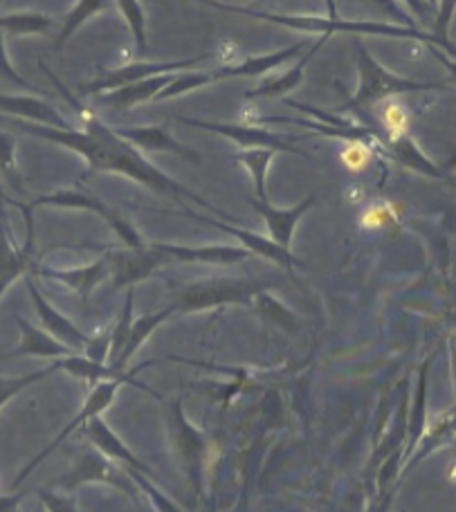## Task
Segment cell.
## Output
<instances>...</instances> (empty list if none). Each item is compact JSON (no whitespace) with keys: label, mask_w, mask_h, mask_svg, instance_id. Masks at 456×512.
<instances>
[{"label":"cell","mask_w":456,"mask_h":512,"mask_svg":"<svg viewBox=\"0 0 456 512\" xmlns=\"http://www.w3.org/2000/svg\"><path fill=\"white\" fill-rule=\"evenodd\" d=\"M84 124H86V131H70V128L61 131V128L39 126V124L16 120V126L23 128L25 133L39 135L43 140L59 142L63 146H70V149L79 151L88 160L90 169L93 171L129 173L131 178L144 182V185H151L160 191H171V194L189 196L194 198L196 203L209 207L203 198H198L196 194H189L187 189H182L180 185H176V182H171L167 176H162L160 171H155L151 164L140 160L131 146H126L122 137L99 122L93 113L86 117Z\"/></svg>","instance_id":"1"},{"label":"cell","mask_w":456,"mask_h":512,"mask_svg":"<svg viewBox=\"0 0 456 512\" xmlns=\"http://www.w3.org/2000/svg\"><path fill=\"white\" fill-rule=\"evenodd\" d=\"M360 57V90L355 95V104H364V102H376V99L389 97V95H398V93H412V90H430V88H439L436 84H418V81H409L403 77H396L387 72L380 63L371 57V54L360 48L358 50Z\"/></svg>","instance_id":"2"},{"label":"cell","mask_w":456,"mask_h":512,"mask_svg":"<svg viewBox=\"0 0 456 512\" xmlns=\"http://www.w3.org/2000/svg\"><path fill=\"white\" fill-rule=\"evenodd\" d=\"M268 21L293 25L297 30H322V32H369V34H391V36H412V39L427 41L430 45H439L432 34H425L416 27H396V25H378V23H344V21H326V18H290V16H272V14H254Z\"/></svg>","instance_id":"3"},{"label":"cell","mask_w":456,"mask_h":512,"mask_svg":"<svg viewBox=\"0 0 456 512\" xmlns=\"http://www.w3.org/2000/svg\"><path fill=\"white\" fill-rule=\"evenodd\" d=\"M205 59H207V54H203V57H196V59L176 61V63H131V66H126V68L106 72L104 77H99L97 81H93V84L84 86V93L90 95V93H102V90H111V93H113V90L140 84V81L162 77L164 72L189 68V66H194V63H200Z\"/></svg>","instance_id":"4"},{"label":"cell","mask_w":456,"mask_h":512,"mask_svg":"<svg viewBox=\"0 0 456 512\" xmlns=\"http://www.w3.org/2000/svg\"><path fill=\"white\" fill-rule=\"evenodd\" d=\"M120 384H122V380H104V382L95 384V389H93V393H90V398H88V402L84 405V409H81L79 414L75 416V420H72V423H70L66 429H63V432L57 436V441H54L50 447H45V450H43L39 456H36V459H34L30 465H27V468L21 472V477L16 479L14 486H18V483L25 481V479H27V474H30V472L36 468V465H39V463L45 459V456H48V454L54 450V447L63 443V438H66L68 434L75 432L77 427L90 423V420H93V418H97L99 414H102V411H104V409L113 402L115 393H117V387H120Z\"/></svg>","instance_id":"5"},{"label":"cell","mask_w":456,"mask_h":512,"mask_svg":"<svg viewBox=\"0 0 456 512\" xmlns=\"http://www.w3.org/2000/svg\"><path fill=\"white\" fill-rule=\"evenodd\" d=\"M108 261H111L115 283L117 286H124V283L147 279L149 274L167 259H164V256L153 248V245H144V248H140V250L115 254Z\"/></svg>","instance_id":"6"},{"label":"cell","mask_w":456,"mask_h":512,"mask_svg":"<svg viewBox=\"0 0 456 512\" xmlns=\"http://www.w3.org/2000/svg\"><path fill=\"white\" fill-rule=\"evenodd\" d=\"M27 290H30V297L34 301L36 306V313H39L43 326L48 328L50 335L54 337V340H59L61 344L70 346L72 351L75 349H86L88 346V337L79 331V328L70 322V319L63 317L61 313H57L48 301L43 299V295L39 290H36V286L32 283V279H27Z\"/></svg>","instance_id":"7"},{"label":"cell","mask_w":456,"mask_h":512,"mask_svg":"<svg viewBox=\"0 0 456 512\" xmlns=\"http://www.w3.org/2000/svg\"><path fill=\"white\" fill-rule=\"evenodd\" d=\"M34 205H61V207H90L95 209V212L102 214L108 223H111L117 232H120L122 239L131 245V250H140L144 248V243L138 234H135L129 225L124 221H120L113 212H108L106 205L99 203L97 198L84 194V191H61V194H54V196H45L39 198Z\"/></svg>","instance_id":"8"},{"label":"cell","mask_w":456,"mask_h":512,"mask_svg":"<svg viewBox=\"0 0 456 512\" xmlns=\"http://www.w3.org/2000/svg\"><path fill=\"white\" fill-rule=\"evenodd\" d=\"M32 236H27V243L23 250H16L12 239L7 234L3 207H0V297L9 288V283L21 277V274L30 268V254H32Z\"/></svg>","instance_id":"9"},{"label":"cell","mask_w":456,"mask_h":512,"mask_svg":"<svg viewBox=\"0 0 456 512\" xmlns=\"http://www.w3.org/2000/svg\"><path fill=\"white\" fill-rule=\"evenodd\" d=\"M0 113L16 115V117H27V120L39 122V126H52L66 131L68 122L50 108L41 99L34 97H12V95H0Z\"/></svg>","instance_id":"10"},{"label":"cell","mask_w":456,"mask_h":512,"mask_svg":"<svg viewBox=\"0 0 456 512\" xmlns=\"http://www.w3.org/2000/svg\"><path fill=\"white\" fill-rule=\"evenodd\" d=\"M313 203H315V198H306L302 205H297L293 209H284V212L272 207L268 200L266 203H263V200H254V207H257L259 214L268 221L272 243H277V245H281V248L288 250L290 239H293V230L297 225V218L302 216Z\"/></svg>","instance_id":"11"},{"label":"cell","mask_w":456,"mask_h":512,"mask_svg":"<svg viewBox=\"0 0 456 512\" xmlns=\"http://www.w3.org/2000/svg\"><path fill=\"white\" fill-rule=\"evenodd\" d=\"M115 133L120 135L122 140H129V142H135L138 146H142V149L176 153L185 160L200 162L196 151H191V149H187V146H182L180 142L173 140V137L164 131V128H124V131L120 128V131H115Z\"/></svg>","instance_id":"12"},{"label":"cell","mask_w":456,"mask_h":512,"mask_svg":"<svg viewBox=\"0 0 456 512\" xmlns=\"http://www.w3.org/2000/svg\"><path fill=\"white\" fill-rule=\"evenodd\" d=\"M16 322L23 331V342L14 355H36V358H57V360L66 358V355H72L70 346L54 340L50 333H43L36 326L27 324L23 317H18Z\"/></svg>","instance_id":"13"},{"label":"cell","mask_w":456,"mask_h":512,"mask_svg":"<svg viewBox=\"0 0 456 512\" xmlns=\"http://www.w3.org/2000/svg\"><path fill=\"white\" fill-rule=\"evenodd\" d=\"M173 81V77L162 75V77H153L147 81H140V84L126 86L120 90H113V93L104 95L102 102L113 106V108H131L140 102H147V99L158 97L164 88H167Z\"/></svg>","instance_id":"14"},{"label":"cell","mask_w":456,"mask_h":512,"mask_svg":"<svg viewBox=\"0 0 456 512\" xmlns=\"http://www.w3.org/2000/svg\"><path fill=\"white\" fill-rule=\"evenodd\" d=\"M162 256L178 261H198V263H234L241 259H248L250 250L241 248H171V245H153Z\"/></svg>","instance_id":"15"},{"label":"cell","mask_w":456,"mask_h":512,"mask_svg":"<svg viewBox=\"0 0 456 512\" xmlns=\"http://www.w3.org/2000/svg\"><path fill=\"white\" fill-rule=\"evenodd\" d=\"M191 126H200V128H207V131H216V133H223L227 137H232V140L241 142V144H261V146H268V149H284L290 153H299L295 146H290L288 142L279 140L275 133H266V131H257V128H245V126H223V124H207V122H194V120H185Z\"/></svg>","instance_id":"16"},{"label":"cell","mask_w":456,"mask_h":512,"mask_svg":"<svg viewBox=\"0 0 456 512\" xmlns=\"http://www.w3.org/2000/svg\"><path fill=\"white\" fill-rule=\"evenodd\" d=\"M84 434H86V436L90 438V441H93L106 456H111V459L126 461L129 465H133L135 470L147 472V468H144V465H142L138 459H135V456H133L129 450H126L120 438H117V436L111 432V429H108L99 418L90 420V423L84 427Z\"/></svg>","instance_id":"17"},{"label":"cell","mask_w":456,"mask_h":512,"mask_svg":"<svg viewBox=\"0 0 456 512\" xmlns=\"http://www.w3.org/2000/svg\"><path fill=\"white\" fill-rule=\"evenodd\" d=\"M297 52H302V45H293L284 52H275L268 54V57H257V59H248L245 63H236V66H225L221 70L212 72V79H225V77H257L261 72H268L279 63H284L288 59H293Z\"/></svg>","instance_id":"18"},{"label":"cell","mask_w":456,"mask_h":512,"mask_svg":"<svg viewBox=\"0 0 456 512\" xmlns=\"http://www.w3.org/2000/svg\"><path fill=\"white\" fill-rule=\"evenodd\" d=\"M173 308H169V310H162V313H158V315H149V317H142L140 322H135L133 326H131V331H129V340H126V346H124V351H122V355L120 358H117V362L113 364V369H117V371H122L124 367H126V362H129L133 355H135V351H138V346L147 340V337L151 335V331L158 324H162L164 319L169 317V313H171Z\"/></svg>","instance_id":"19"},{"label":"cell","mask_w":456,"mask_h":512,"mask_svg":"<svg viewBox=\"0 0 456 512\" xmlns=\"http://www.w3.org/2000/svg\"><path fill=\"white\" fill-rule=\"evenodd\" d=\"M106 268H111V261L104 259L99 261L97 265H93V268L88 270H75V272H59V270H43V274H48V277H57L61 281L70 283L72 288H75L81 297H88L90 290H93V286H97L99 281L104 279V272Z\"/></svg>","instance_id":"20"},{"label":"cell","mask_w":456,"mask_h":512,"mask_svg":"<svg viewBox=\"0 0 456 512\" xmlns=\"http://www.w3.org/2000/svg\"><path fill=\"white\" fill-rule=\"evenodd\" d=\"M214 225H218V227H221V230L230 232L234 236H239V239L245 241V245H248V250H254V252H259L263 256H268V259H272V261H277L281 265H288V268H290V265L297 263L295 256L290 254L286 248H281V245H277V243L261 239V236H257V234L234 230V227H230V225H223V223H214Z\"/></svg>","instance_id":"21"},{"label":"cell","mask_w":456,"mask_h":512,"mask_svg":"<svg viewBox=\"0 0 456 512\" xmlns=\"http://www.w3.org/2000/svg\"><path fill=\"white\" fill-rule=\"evenodd\" d=\"M52 27V18L43 14L21 12V14H7L0 16V30L12 34H48Z\"/></svg>","instance_id":"22"},{"label":"cell","mask_w":456,"mask_h":512,"mask_svg":"<svg viewBox=\"0 0 456 512\" xmlns=\"http://www.w3.org/2000/svg\"><path fill=\"white\" fill-rule=\"evenodd\" d=\"M391 149H394L396 158L407 164V167H412L416 171L425 173V176H432V178H443V173L434 167V164L425 158V155L418 151V146L409 140V137H403V140H398L391 144Z\"/></svg>","instance_id":"23"},{"label":"cell","mask_w":456,"mask_h":512,"mask_svg":"<svg viewBox=\"0 0 456 512\" xmlns=\"http://www.w3.org/2000/svg\"><path fill=\"white\" fill-rule=\"evenodd\" d=\"M380 120H382V124H385V131L389 135V142L391 144L398 142V140H403V137H407L409 115H407L403 104L389 102L385 108H382Z\"/></svg>","instance_id":"24"},{"label":"cell","mask_w":456,"mask_h":512,"mask_svg":"<svg viewBox=\"0 0 456 512\" xmlns=\"http://www.w3.org/2000/svg\"><path fill=\"white\" fill-rule=\"evenodd\" d=\"M272 153H275V151L259 149V151H250V153L239 155V160L252 171L254 182H257L259 200H263V203H266V167H268V162L272 160Z\"/></svg>","instance_id":"25"},{"label":"cell","mask_w":456,"mask_h":512,"mask_svg":"<svg viewBox=\"0 0 456 512\" xmlns=\"http://www.w3.org/2000/svg\"><path fill=\"white\" fill-rule=\"evenodd\" d=\"M302 77H304V61L297 63V66H295L293 70H290L286 77L272 81V84L261 86V88H257V90H250V93L245 95V99H254V97H263V95H268V97H272V95H284L286 90L295 88V86L299 84V81H302Z\"/></svg>","instance_id":"26"},{"label":"cell","mask_w":456,"mask_h":512,"mask_svg":"<svg viewBox=\"0 0 456 512\" xmlns=\"http://www.w3.org/2000/svg\"><path fill=\"white\" fill-rule=\"evenodd\" d=\"M14 146L16 142L7 133H0V176L9 180V185L21 191V176H18L14 164Z\"/></svg>","instance_id":"27"},{"label":"cell","mask_w":456,"mask_h":512,"mask_svg":"<svg viewBox=\"0 0 456 512\" xmlns=\"http://www.w3.org/2000/svg\"><path fill=\"white\" fill-rule=\"evenodd\" d=\"M396 221V209L391 203H376L367 207L360 216V225L367 230H380V227L391 225Z\"/></svg>","instance_id":"28"},{"label":"cell","mask_w":456,"mask_h":512,"mask_svg":"<svg viewBox=\"0 0 456 512\" xmlns=\"http://www.w3.org/2000/svg\"><path fill=\"white\" fill-rule=\"evenodd\" d=\"M340 160H342V164H344L346 169L353 171V173H358V171L369 167L371 160H373V151L364 142H351L342 151Z\"/></svg>","instance_id":"29"},{"label":"cell","mask_w":456,"mask_h":512,"mask_svg":"<svg viewBox=\"0 0 456 512\" xmlns=\"http://www.w3.org/2000/svg\"><path fill=\"white\" fill-rule=\"evenodd\" d=\"M50 371H54V367L36 371V373H32V376H23V378H0V409H3V405L9 398H14L18 391H23L27 384H32L36 380L50 376Z\"/></svg>","instance_id":"30"},{"label":"cell","mask_w":456,"mask_h":512,"mask_svg":"<svg viewBox=\"0 0 456 512\" xmlns=\"http://www.w3.org/2000/svg\"><path fill=\"white\" fill-rule=\"evenodd\" d=\"M209 81H214L212 75H185V77H176L171 81V84L162 90V93L155 97V99H167V97H173L178 93H185V90H191V88H198L203 84H209Z\"/></svg>","instance_id":"31"},{"label":"cell","mask_w":456,"mask_h":512,"mask_svg":"<svg viewBox=\"0 0 456 512\" xmlns=\"http://www.w3.org/2000/svg\"><path fill=\"white\" fill-rule=\"evenodd\" d=\"M122 12L129 16L131 27H133V34H135V43H138V48L144 52L147 50V41H144V21H142V7L138 3H133V0H124L120 3Z\"/></svg>","instance_id":"32"},{"label":"cell","mask_w":456,"mask_h":512,"mask_svg":"<svg viewBox=\"0 0 456 512\" xmlns=\"http://www.w3.org/2000/svg\"><path fill=\"white\" fill-rule=\"evenodd\" d=\"M104 5H106V3H79L75 12L70 14V18L66 21V27H63V32H61V36H59V48H61V43L66 41L68 36H70L72 32H75L81 23H84L86 16L97 12V9L104 7Z\"/></svg>","instance_id":"33"},{"label":"cell","mask_w":456,"mask_h":512,"mask_svg":"<svg viewBox=\"0 0 456 512\" xmlns=\"http://www.w3.org/2000/svg\"><path fill=\"white\" fill-rule=\"evenodd\" d=\"M0 79L9 81V84L21 86V88H25V90H32V93H39V90L27 84V81L14 70L12 63L7 61V54H5V48H3V36H0Z\"/></svg>","instance_id":"34"},{"label":"cell","mask_w":456,"mask_h":512,"mask_svg":"<svg viewBox=\"0 0 456 512\" xmlns=\"http://www.w3.org/2000/svg\"><path fill=\"white\" fill-rule=\"evenodd\" d=\"M23 499V495H9V497H0V512H14L18 501Z\"/></svg>","instance_id":"35"},{"label":"cell","mask_w":456,"mask_h":512,"mask_svg":"<svg viewBox=\"0 0 456 512\" xmlns=\"http://www.w3.org/2000/svg\"><path fill=\"white\" fill-rule=\"evenodd\" d=\"M439 59L445 63V68H448L450 70V75H452V79L456 81V61H452L450 57H445V54H441L439 52Z\"/></svg>","instance_id":"36"}]
</instances>
